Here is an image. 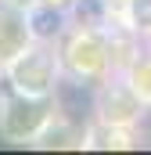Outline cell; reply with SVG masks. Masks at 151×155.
Wrapping results in <instances>:
<instances>
[{"instance_id": "1", "label": "cell", "mask_w": 151, "mask_h": 155, "mask_svg": "<svg viewBox=\"0 0 151 155\" xmlns=\"http://www.w3.org/2000/svg\"><path fill=\"white\" fill-rule=\"evenodd\" d=\"M58 58H61L65 79L83 83V87H101L115 72L108 29H72L69 25L58 40Z\"/></svg>"}, {"instance_id": "5", "label": "cell", "mask_w": 151, "mask_h": 155, "mask_svg": "<svg viewBox=\"0 0 151 155\" xmlns=\"http://www.w3.org/2000/svg\"><path fill=\"white\" fill-rule=\"evenodd\" d=\"M29 43H33V33H29L25 7L0 0V69H4L7 61H14Z\"/></svg>"}, {"instance_id": "12", "label": "cell", "mask_w": 151, "mask_h": 155, "mask_svg": "<svg viewBox=\"0 0 151 155\" xmlns=\"http://www.w3.org/2000/svg\"><path fill=\"white\" fill-rule=\"evenodd\" d=\"M148 43H151V40H148Z\"/></svg>"}, {"instance_id": "9", "label": "cell", "mask_w": 151, "mask_h": 155, "mask_svg": "<svg viewBox=\"0 0 151 155\" xmlns=\"http://www.w3.org/2000/svg\"><path fill=\"white\" fill-rule=\"evenodd\" d=\"M115 18L126 29H133L140 40H151V0H126L115 11Z\"/></svg>"}, {"instance_id": "2", "label": "cell", "mask_w": 151, "mask_h": 155, "mask_svg": "<svg viewBox=\"0 0 151 155\" xmlns=\"http://www.w3.org/2000/svg\"><path fill=\"white\" fill-rule=\"evenodd\" d=\"M58 116V101L54 94H18V90H4L0 94V141L4 144H29L50 126V119Z\"/></svg>"}, {"instance_id": "10", "label": "cell", "mask_w": 151, "mask_h": 155, "mask_svg": "<svg viewBox=\"0 0 151 155\" xmlns=\"http://www.w3.org/2000/svg\"><path fill=\"white\" fill-rule=\"evenodd\" d=\"M43 4H54V7H61V11H65V7H69L72 0H43Z\"/></svg>"}, {"instance_id": "6", "label": "cell", "mask_w": 151, "mask_h": 155, "mask_svg": "<svg viewBox=\"0 0 151 155\" xmlns=\"http://www.w3.org/2000/svg\"><path fill=\"white\" fill-rule=\"evenodd\" d=\"M25 18H29V33H33V40H40V43H58L61 33L69 29L65 11L54 7V4H43V0H36V4L25 7Z\"/></svg>"}, {"instance_id": "8", "label": "cell", "mask_w": 151, "mask_h": 155, "mask_svg": "<svg viewBox=\"0 0 151 155\" xmlns=\"http://www.w3.org/2000/svg\"><path fill=\"white\" fill-rule=\"evenodd\" d=\"M122 76H126V83L133 87V94L151 108V47L148 51L140 47V51L133 54V61L122 69Z\"/></svg>"}, {"instance_id": "11", "label": "cell", "mask_w": 151, "mask_h": 155, "mask_svg": "<svg viewBox=\"0 0 151 155\" xmlns=\"http://www.w3.org/2000/svg\"><path fill=\"white\" fill-rule=\"evenodd\" d=\"M122 4H126V0H112V7H115V11H119V7H122Z\"/></svg>"}, {"instance_id": "7", "label": "cell", "mask_w": 151, "mask_h": 155, "mask_svg": "<svg viewBox=\"0 0 151 155\" xmlns=\"http://www.w3.org/2000/svg\"><path fill=\"white\" fill-rule=\"evenodd\" d=\"M65 18L72 29H108L115 22L112 0H72L65 7Z\"/></svg>"}, {"instance_id": "4", "label": "cell", "mask_w": 151, "mask_h": 155, "mask_svg": "<svg viewBox=\"0 0 151 155\" xmlns=\"http://www.w3.org/2000/svg\"><path fill=\"white\" fill-rule=\"evenodd\" d=\"M148 112V105L133 94L122 72H112L101 87H94V116L101 123H119V126H137Z\"/></svg>"}, {"instance_id": "3", "label": "cell", "mask_w": 151, "mask_h": 155, "mask_svg": "<svg viewBox=\"0 0 151 155\" xmlns=\"http://www.w3.org/2000/svg\"><path fill=\"white\" fill-rule=\"evenodd\" d=\"M4 87L7 90H18V94H54L58 83L65 79L61 72V58H58V43H40L33 40L14 61H7L0 69Z\"/></svg>"}]
</instances>
